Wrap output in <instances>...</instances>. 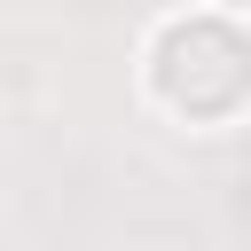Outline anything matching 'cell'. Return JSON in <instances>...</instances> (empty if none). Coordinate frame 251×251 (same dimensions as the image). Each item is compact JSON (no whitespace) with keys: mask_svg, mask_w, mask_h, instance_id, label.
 Instances as JSON below:
<instances>
[{"mask_svg":"<svg viewBox=\"0 0 251 251\" xmlns=\"http://www.w3.org/2000/svg\"><path fill=\"white\" fill-rule=\"evenodd\" d=\"M243 86H251V47L227 16H180L157 31L149 47V94L173 110V118H196V126H220L243 110Z\"/></svg>","mask_w":251,"mask_h":251,"instance_id":"obj_1","label":"cell"}]
</instances>
